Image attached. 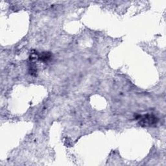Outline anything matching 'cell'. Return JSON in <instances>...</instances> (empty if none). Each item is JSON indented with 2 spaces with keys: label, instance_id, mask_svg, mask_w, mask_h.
I'll list each match as a JSON object with an SVG mask.
<instances>
[{
  "label": "cell",
  "instance_id": "1",
  "mask_svg": "<svg viewBox=\"0 0 166 166\" xmlns=\"http://www.w3.org/2000/svg\"><path fill=\"white\" fill-rule=\"evenodd\" d=\"M158 121V119L157 117L147 114L142 117L141 121H140V124L141 125L150 126V125L157 124Z\"/></svg>",
  "mask_w": 166,
  "mask_h": 166
},
{
  "label": "cell",
  "instance_id": "2",
  "mask_svg": "<svg viewBox=\"0 0 166 166\" xmlns=\"http://www.w3.org/2000/svg\"><path fill=\"white\" fill-rule=\"evenodd\" d=\"M51 58V55L49 53H44L43 54H42L39 57V58L43 62H46L47 61Z\"/></svg>",
  "mask_w": 166,
  "mask_h": 166
}]
</instances>
